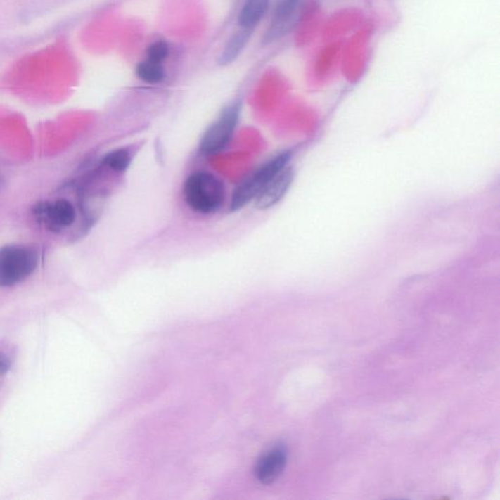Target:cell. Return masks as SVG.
Here are the masks:
<instances>
[{
	"label": "cell",
	"mask_w": 500,
	"mask_h": 500,
	"mask_svg": "<svg viewBox=\"0 0 500 500\" xmlns=\"http://www.w3.org/2000/svg\"><path fill=\"white\" fill-rule=\"evenodd\" d=\"M185 202L191 210L202 214L216 212L225 200V187L212 173H193L184 184Z\"/></svg>",
	"instance_id": "1"
},
{
	"label": "cell",
	"mask_w": 500,
	"mask_h": 500,
	"mask_svg": "<svg viewBox=\"0 0 500 500\" xmlns=\"http://www.w3.org/2000/svg\"><path fill=\"white\" fill-rule=\"evenodd\" d=\"M39 265V252L31 246L0 248V288H10L27 280Z\"/></svg>",
	"instance_id": "2"
},
{
	"label": "cell",
	"mask_w": 500,
	"mask_h": 500,
	"mask_svg": "<svg viewBox=\"0 0 500 500\" xmlns=\"http://www.w3.org/2000/svg\"><path fill=\"white\" fill-rule=\"evenodd\" d=\"M291 153L283 154L271 158L264 163L255 172L245 178L233 190L230 208L232 211L242 210L245 205L255 200L256 195L263 189L264 186L272 179L276 173L280 172L286 165H290Z\"/></svg>",
	"instance_id": "3"
},
{
	"label": "cell",
	"mask_w": 500,
	"mask_h": 500,
	"mask_svg": "<svg viewBox=\"0 0 500 500\" xmlns=\"http://www.w3.org/2000/svg\"><path fill=\"white\" fill-rule=\"evenodd\" d=\"M241 104L233 103L222 110L219 117L207 128L200 143V150L205 155L221 152L232 139L240 120Z\"/></svg>",
	"instance_id": "4"
},
{
	"label": "cell",
	"mask_w": 500,
	"mask_h": 500,
	"mask_svg": "<svg viewBox=\"0 0 500 500\" xmlns=\"http://www.w3.org/2000/svg\"><path fill=\"white\" fill-rule=\"evenodd\" d=\"M35 220L44 224L53 233H60L75 222V210L68 200H58L54 203L41 202L34 207Z\"/></svg>",
	"instance_id": "5"
},
{
	"label": "cell",
	"mask_w": 500,
	"mask_h": 500,
	"mask_svg": "<svg viewBox=\"0 0 500 500\" xmlns=\"http://www.w3.org/2000/svg\"><path fill=\"white\" fill-rule=\"evenodd\" d=\"M302 5V0H280L270 27L264 34V44L275 41L293 31L300 19Z\"/></svg>",
	"instance_id": "6"
},
{
	"label": "cell",
	"mask_w": 500,
	"mask_h": 500,
	"mask_svg": "<svg viewBox=\"0 0 500 500\" xmlns=\"http://www.w3.org/2000/svg\"><path fill=\"white\" fill-rule=\"evenodd\" d=\"M294 178L293 168L290 165H286L280 172L264 186L255 198V205L257 210H265L276 205L281 198L285 197L286 192L291 186Z\"/></svg>",
	"instance_id": "7"
},
{
	"label": "cell",
	"mask_w": 500,
	"mask_h": 500,
	"mask_svg": "<svg viewBox=\"0 0 500 500\" xmlns=\"http://www.w3.org/2000/svg\"><path fill=\"white\" fill-rule=\"evenodd\" d=\"M288 462V449L283 444H278L259 459L255 468L256 479L261 484L270 485L276 481Z\"/></svg>",
	"instance_id": "8"
},
{
	"label": "cell",
	"mask_w": 500,
	"mask_h": 500,
	"mask_svg": "<svg viewBox=\"0 0 500 500\" xmlns=\"http://www.w3.org/2000/svg\"><path fill=\"white\" fill-rule=\"evenodd\" d=\"M270 0H245L238 15V24L242 29L252 31L267 12Z\"/></svg>",
	"instance_id": "9"
},
{
	"label": "cell",
	"mask_w": 500,
	"mask_h": 500,
	"mask_svg": "<svg viewBox=\"0 0 500 500\" xmlns=\"http://www.w3.org/2000/svg\"><path fill=\"white\" fill-rule=\"evenodd\" d=\"M251 32L252 31H250V30L242 29L231 37L218 59L220 65L226 66L237 59L248 44Z\"/></svg>",
	"instance_id": "10"
},
{
	"label": "cell",
	"mask_w": 500,
	"mask_h": 500,
	"mask_svg": "<svg viewBox=\"0 0 500 500\" xmlns=\"http://www.w3.org/2000/svg\"><path fill=\"white\" fill-rule=\"evenodd\" d=\"M136 75L142 82L149 84H157L165 79V69L162 63L150 61L141 62L136 68Z\"/></svg>",
	"instance_id": "11"
},
{
	"label": "cell",
	"mask_w": 500,
	"mask_h": 500,
	"mask_svg": "<svg viewBox=\"0 0 500 500\" xmlns=\"http://www.w3.org/2000/svg\"><path fill=\"white\" fill-rule=\"evenodd\" d=\"M132 160V153L122 148V149L112 150L109 154L105 155L102 160V163L112 172H123L129 167Z\"/></svg>",
	"instance_id": "12"
},
{
	"label": "cell",
	"mask_w": 500,
	"mask_h": 500,
	"mask_svg": "<svg viewBox=\"0 0 500 500\" xmlns=\"http://www.w3.org/2000/svg\"><path fill=\"white\" fill-rule=\"evenodd\" d=\"M168 54L169 46L163 40L154 42L147 49L148 60L153 62L162 63L163 60L167 59Z\"/></svg>",
	"instance_id": "13"
},
{
	"label": "cell",
	"mask_w": 500,
	"mask_h": 500,
	"mask_svg": "<svg viewBox=\"0 0 500 500\" xmlns=\"http://www.w3.org/2000/svg\"><path fill=\"white\" fill-rule=\"evenodd\" d=\"M8 360L4 356L0 355V371L5 373L8 369Z\"/></svg>",
	"instance_id": "14"
}]
</instances>
